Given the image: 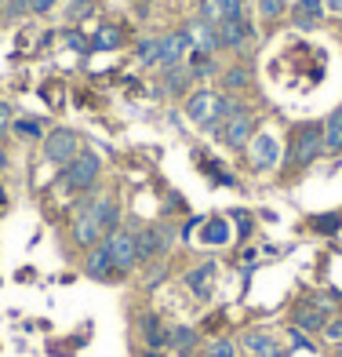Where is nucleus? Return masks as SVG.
Instances as JSON below:
<instances>
[{
	"label": "nucleus",
	"instance_id": "9b49d317",
	"mask_svg": "<svg viewBox=\"0 0 342 357\" xmlns=\"http://www.w3.org/2000/svg\"><path fill=\"white\" fill-rule=\"evenodd\" d=\"M84 273H88V278H95V281H113V278H121L117 266H113V259H109L106 241H102V245H95V248L88 252V259H84Z\"/></svg>",
	"mask_w": 342,
	"mask_h": 357
},
{
	"label": "nucleus",
	"instance_id": "c85d7f7f",
	"mask_svg": "<svg viewBox=\"0 0 342 357\" xmlns=\"http://www.w3.org/2000/svg\"><path fill=\"white\" fill-rule=\"evenodd\" d=\"M317 15H309V11H302V8H291V26L295 29H317Z\"/></svg>",
	"mask_w": 342,
	"mask_h": 357
},
{
	"label": "nucleus",
	"instance_id": "7ed1b4c3",
	"mask_svg": "<svg viewBox=\"0 0 342 357\" xmlns=\"http://www.w3.org/2000/svg\"><path fill=\"white\" fill-rule=\"evenodd\" d=\"M178 230L171 222H153V226H142L135 230V248H139V263H153V259H164L175 245Z\"/></svg>",
	"mask_w": 342,
	"mask_h": 357
},
{
	"label": "nucleus",
	"instance_id": "c03bdc74",
	"mask_svg": "<svg viewBox=\"0 0 342 357\" xmlns=\"http://www.w3.org/2000/svg\"><path fill=\"white\" fill-rule=\"evenodd\" d=\"M339 357H342V347H339Z\"/></svg>",
	"mask_w": 342,
	"mask_h": 357
},
{
	"label": "nucleus",
	"instance_id": "4468645a",
	"mask_svg": "<svg viewBox=\"0 0 342 357\" xmlns=\"http://www.w3.org/2000/svg\"><path fill=\"white\" fill-rule=\"evenodd\" d=\"M186 33H189V40H193V47H197V52H208V55L222 52V47H219V29L211 26V22L193 19V22L186 26Z\"/></svg>",
	"mask_w": 342,
	"mask_h": 357
},
{
	"label": "nucleus",
	"instance_id": "412c9836",
	"mask_svg": "<svg viewBox=\"0 0 342 357\" xmlns=\"http://www.w3.org/2000/svg\"><path fill=\"white\" fill-rule=\"evenodd\" d=\"M193 80H197V77L189 73L186 62H182V66H171V70H164V91L168 95H186Z\"/></svg>",
	"mask_w": 342,
	"mask_h": 357
},
{
	"label": "nucleus",
	"instance_id": "ddd939ff",
	"mask_svg": "<svg viewBox=\"0 0 342 357\" xmlns=\"http://www.w3.org/2000/svg\"><path fill=\"white\" fill-rule=\"evenodd\" d=\"M139 332H142V343L150 350H164L168 347V328H164V321H160L153 310L139 314Z\"/></svg>",
	"mask_w": 342,
	"mask_h": 357
},
{
	"label": "nucleus",
	"instance_id": "0eeeda50",
	"mask_svg": "<svg viewBox=\"0 0 342 357\" xmlns=\"http://www.w3.org/2000/svg\"><path fill=\"white\" fill-rule=\"evenodd\" d=\"M215 29H219V47H230V52H240V47H248L255 40V26L248 15L222 19V22H215Z\"/></svg>",
	"mask_w": 342,
	"mask_h": 357
},
{
	"label": "nucleus",
	"instance_id": "cd10ccee",
	"mask_svg": "<svg viewBox=\"0 0 342 357\" xmlns=\"http://www.w3.org/2000/svg\"><path fill=\"white\" fill-rule=\"evenodd\" d=\"M284 8H288V0H258V15L263 19H281Z\"/></svg>",
	"mask_w": 342,
	"mask_h": 357
},
{
	"label": "nucleus",
	"instance_id": "9d476101",
	"mask_svg": "<svg viewBox=\"0 0 342 357\" xmlns=\"http://www.w3.org/2000/svg\"><path fill=\"white\" fill-rule=\"evenodd\" d=\"M189 52H193V40H189V33H186V29H175V33L160 37V59H157V66H160V70L182 66Z\"/></svg>",
	"mask_w": 342,
	"mask_h": 357
},
{
	"label": "nucleus",
	"instance_id": "bb28decb",
	"mask_svg": "<svg viewBox=\"0 0 342 357\" xmlns=\"http://www.w3.org/2000/svg\"><path fill=\"white\" fill-rule=\"evenodd\" d=\"M91 15H95V4H91V0H73V4L66 8V22H80V19H91Z\"/></svg>",
	"mask_w": 342,
	"mask_h": 357
},
{
	"label": "nucleus",
	"instance_id": "a878e982",
	"mask_svg": "<svg viewBox=\"0 0 342 357\" xmlns=\"http://www.w3.org/2000/svg\"><path fill=\"white\" fill-rule=\"evenodd\" d=\"M309 226H313L317 234H335L339 226H342V215H339V212H328V215H313V219H309Z\"/></svg>",
	"mask_w": 342,
	"mask_h": 357
},
{
	"label": "nucleus",
	"instance_id": "6ab92c4d",
	"mask_svg": "<svg viewBox=\"0 0 342 357\" xmlns=\"http://www.w3.org/2000/svg\"><path fill=\"white\" fill-rule=\"evenodd\" d=\"M230 241V219H222V215H215V219H208L204 226H201V245H226Z\"/></svg>",
	"mask_w": 342,
	"mask_h": 357
},
{
	"label": "nucleus",
	"instance_id": "f3484780",
	"mask_svg": "<svg viewBox=\"0 0 342 357\" xmlns=\"http://www.w3.org/2000/svg\"><path fill=\"white\" fill-rule=\"evenodd\" d=\"M201 343V332L189 328V324H175V328H168V350L175 354H193Z\"/></svg>",
	"mask_w": 342,
	"mask_h": 357
},
{
	"label": "nucleus",
	"instance_id": "423d86ee",
	"mask_svg": "<svg viewBox=\"0 0 342 357\" xmlns=\"http://www.w3.org/2000/svg\"><path fill=\"white\" fill-rule=\"evenodd\" d=\"M219 139H222V146H230V150H244V146L255 139V117H251V109L244 106L240 113H233V117L219 128Z\"/></svg>",
	"mask_w": 342,
	"mask_h": 357
},
{
	"label": "nucleus",
	"instance_id": "dca6fc26",
	"mask_svg": "<svg viewBox=\"0 0 342 357\" xmlns=\"http://www.w3.org/2000/svg\"><path fill=\"white\" fill-rule=\"evenodd\" d=\"M291 321H295V328H302V332H324V324H328V310L317 306V303H309V306L302 303V306H295Z\"/></svg>",
	"mask_w": 342,
	"mask_h": 357
},
{
	"label": "nucleus",
	"instance_id": "72a5a7b5",
	"mask_svg": "<svg viewBox=\"0 0 342 357\" xmlns=\"http://www.w3.org/2000/svg\"><path fill=\"white\" fill-rule=\"evenodd\" d=\"M22 11H29V4H26V0H11V4H8V11H4V19H8V22H15Z\"/></svg>",
	"mask_w": 342,
	"mask_h": 357
},
{
	"label": "nucleus",
	"instance_id": "79ce46f5",
	"mask_svg": "<svg viewBox=\"0 0 342 357\" xmlns=\"http://www.w3.org/2000/svg\"><path fill=\"white\" fill-rule=\"evenodd\" d=\"M266 357H284V350H281V347H277V350H273V354H266Z\"/></svg>",
	"mask_w": 342,
	"mask_h": 357
},
{
	"label": "nucleus",
	"instance_id": "473e14b6",
	"mask_svg": "<svg viewBox=\"0 0 342 357\" xmlns=\"http://www.w3.org/2000/svg\"><path fill=\"white\" fill-rule=\"evenodd\" d=\"M324 335H328L332 343H342V317H335V321L324 324Z\"/></svg>",
	"mask_w": 342,
	"mask_h": 357
},
{
	"label": "nucleus",
	"instance_id": "6e6552de",
	"mask_svg": "<svg viewBox=\"0 0 342 357\" xmlns=\"http://www.w3.org/2000/svg\"><path fill=\"white\" fill-rule=\"evenodd\" d=\"M84 204H88V212H91V219H95V226H99L102 237H109L113 230H121V204H117V197H113V193L88 197Z\"/></svg>",
	"mask_w": 342,
	"mask_h": 357
},
{
	"label": "nucleus",
	"instance_id": "58836bf2",
	"mask_svg": "<svg viewBox=\"0 0 342 357\" xmlns=\"http://www.w3.org/2000/svg\"><path fill=\"white\" fill-rule=\"evenodd\" d=\"M324 8H328L332 15H342V0H324Z\"/></svg>",
	"mask_w": 342,
	"mask_h": 357
},
{
	"label": "nucleus",
	"instance_id": "393cba45",
	"mask_svg": "<svg viewBox=\"0 0 342 357\" xmlns=\"http://www.w3.org/2000/svg\"><path fill=\"white\" fill-rule=\"evenodd\" d=\"M135 59L142 62V66H157V59H160V37H146V40H139Z\"/></svg>",
	"mask_w": 342,
	"mask_h": 357
},
{
	"label": "nucleus",
	"instance_id": "2f4dec72",
	"mask_svg": "<svg viewBox=\"0 0 342 357\" xmlns=\"http://www.w3.org/2000/svg\"><path fill=\"white\" fill-rule=\"evenodd\" d=\"M230 219L237 222V230H240V237H248V234H251V215H248V212H233Z\"/></svg>",
	"mask_w": 342,
	"mask_h": 357
},
{
	"label": "nucleus",
	"instance_id": "20e7f679",
	"mask_svg": "<svg viewBox=\"0 0 342 357\" xmlns=\"http://www.w3.org/2000/svg\"><path fill=\"white\" fill-rule=\"evenodd\" d=\"M40 142H44V160L55 165V168H66L80 153V139H77V132H70V128H55V132H47Z\"/></svg>",
	"mask_w": 342,
	"mask_h": 357
},
{
	"label": "nucleus",
	"instance_id": "a211bd4d",
	"mask_svg": "<svg viewBox=\"0 0 342 357\" xmlns=\"http://www.w3.org/2000/svg\"><path fill=\"white\" fill-rule=\"evenodd\" d=\"M240 347L248 350V354H255V357H266V354H273L281 343H277L270 332H258V328H255V332H244V335H240Z\"/></svg>",
	"mask_w": 342,
	"mask_h": 357
},
{
	"label": "nucleus",
	"instance_id": "c9c22d12",
	"mask_svg": "<svg viewBox=\"0 0 342 357\" xmlns=\"http://www.w3.org/2000/svg\"><path fill=\"white\" fill-rule=\"evenodd\" d=\"M164 273H168V266H164V263H157V266L150 270V278H146V284H150V288H157L160 281H164Z\"/></svg>",
	"mask_w": 342,
	"mask_h": 357
},
{
	"label": "nucleus",
	"instance_id": "b1692460",
	"mask_svg": "<svg viewBox=\"0 0 342 357\" xmlns=\"http://www.w3.org/2000/svg\"><path fill=\"white\" fill-rule=\"evenodd\" d=\"M248 84H251V70H248V66L222 70V88H226V91H244Z\"/></svg>",
	"mask_w": 342,
	"mask_h": 357
},
{
	"label": "nucleus",
	"instance_id": "f8f14e48",
	"mask_svg": "<svg viewBox=\"0 0 342 357\" xmlns=\"http://www.w3.org/2000/svg\"><path fill=\"white\" fill-rule=\"evenodd\" d=\"M277 160H281V146H277L273 135H258V139H251V168H255V172H270V168H277Z\"/></svg>",
	"mask_w": 342,
	"mask_h": 357
},
{
	"label": "nucleus",
	"instance_id": "37998d69",
	"mask_svg": "<svg viewBox=\"0 0 342 357\" xmlns=\"http://www.w3.org/2000/svg\"><path fill=\"white\" fill-rule=\"evenodd\" d=\"M142 357H160V354H157V350H150V354H142Z\"/></svg>",
	"mask_w": 342,
	"mask_h": 357
},
{
	"label": "nucleus",
	"instance_id": "4be33fe9",
	"mask_svg": "<svg viewBox=\"0 0 342 357\" xmlns=\"http://www.w3.org/2000/svg\"><path fill=\"white\" fill-rule=\"evenodd\" d=\"M121 40H124L121 26H102L99 33L91 37V52H117V47H121Z\"/></svg>",
	"mask_w": 342,
	"mask_h": 357
},
{
	"label": "nucleus",
	"instance_id": "e433bc0d",
	"mask_svg": "<svg viewBox=\"0 0 342 357\" xmlns=\"http://www.w3.org/2000/svg\"><path fill=\"white\" fill-rule=\"evenodd\" d=\"M26 4H29V11H33V15H47V11L55 8V0H26Z\"/></svg>",
	"mask_w": 342,
	"mask_h": 357
},
{
	"label": "nucleus",
	"instance_id": "39448f33",
	"mask_svg": "<svg viewBox=\"0 0 342 357\" xmlns=\"http://www.w3.org/2000/svg\"><path fill=\"white\" fill-rule=\"evenodd\" d=\"M106 248H109V259L113 266H117V273L124 278V273H132L139 266V248H135V230H113L106 237Z\"/></svg>",
	"mask_w": 342,
	"mask_h": 357
},
{
	"label": "nucleus",
	"instance_id": "ea45409f",
	"mask_svg": "<svg viewBox=\"0 0 342 357\" xmlns=\"http://www.w3.org/2000/svg\"><path fill=\"white\" fill-rule=\"evenodd\" d=\"M8 168V153H4V146H0V172Z\"/></svg>",
	"mask_w": 342,
	"mask_h": 357
},
{
	"label": "nucleus",
	"instance_id": "f257e3e1",
	"mask_svg": "<svg viewBox=\"0 0 342 357\" xmlns=\"http://www.w3.org/2000/svg\"><path fill=\"white\" fill-rule=\"evenodd\" d=\"M320 153H324V124L320 121H306V124L291 128V135H288V168L291 172H306Z\"/></svg>",
	"mask_w": 342,
	"mask_h": 357
},
{
	"label": "nucleus",
	"instance_id": "f03ea898",
	"mask_svg": "<svg viewBox=\"0 0 342 357\" xmlns=\"http://www.w3.org/2000/svg\"><path fill=\"white\" fill-rule=\"evenodd\" d=\"M99 175H102V160H99V153L80 150V153L70 160V165L59 172V186H62V190H70V193H88V190H95Z\"/></svg>",
	"mask_w": 342,
	"mask_h": 357
},
{
	"label": "nucleus",
	"instance_id": "5701e85b",
	"mask_svg": "<svg viewBox=\"0 0 342 357\" xmlns=\"http://www.w3.org/2000/svg\"><path fill=\"white\" fill-rule=\"evenodd\" d=\"M11 132L19 135L22 142L29 139V142H40L47 132H44V124L37 121V117H19V121H11Z\"/></svg>",
	"mask_w": 342,
	"mask_h": 357
},
{
	"label": "nucleus",
	"instance_id": "2eb2a0df",
	"mask_svg": "<svg viewBox=\"0 0 342 357\" xmlns=\"http://www.w3.org/2000/svg\"><path fill=\"white\" fill-rule=\"evenodd\" d=\"M186 288H189L201 303H204V299H211V288H215V263L193 266V270L186 273Z\"/></svg>",
	"mask_w": 342,
	"mask_h": 357
},
{
	"label": "nucleus",
	"instance_id": "1a4fd4ad",
	"mask_svg": "<svg viewBox=\"0 0 342 357\" xmlns=\"http://www.w3.org/2000/svg\"><path fill=\"white\" fill-rule=\"evenodd\" d=\"M215 99L219 95L215 91H193L189 99H186V117L197 124V128H204V132H219V121H215Z\"/></svg>",
	"mask_w": 342,
	"mask_h": 357
},
{
	"label": "nucleus",
	"instance_id": "7c9ffc66",
	"mask_svg": "<svg viewBox=\"0 0 342 357\" xmlns=\"http://www.w3.org/2000/svg\"><path fill=\"white\" fill-rule=\"evenodd\" d=\"M66 40H70V47H73V52H84V55L91 52V40H88V37H80L77 29H70V33H66Z\"/></svg>",
	"mask_w": 342,
	"mask_h": 357
},
{
	"label": "nucleus",
	"instance_id": "c756f323",
	"mask_svg": "<svg viewBox=\"0 0 342 357\" xmlns=\"http://www.w3.org/2000/svg\"><path fill=\"white\" fill-rule=\"evenodd\" d=\"M219 4V15L222 19H237V15H244V0H215ZM219 19V22H222Z\"/></svg>",
	"mask_w": 342,
	"mask_h": 357
},
{
	"label": "nucleus",
	"instance_id": "4c0bfd02",
	"mask_svg": "<svg viewBox=\"0 0 342 357\" xmlns=\"http://www.w3.org/2000/svg\"><path fill=\"white\" fill-rule=\"evenodd\" d=\"M11 121H15V117H11V106H8V102H0V132H8Z\"/></svg>",
	"mask_w": 342,
	"mask_h": 357
},
{
	"label": "nucleus",
	"instance_id": "aec40b11",
	"mask_svg": "<svg viewBox=\"0 0 342 357\" xmlns=\"http://www.w3.org/2000/svg\"><path fill=\"white\" fill-rule=\"evenodd\" d=\"M324 153H342V109H332L324 121Z\"/></svg>",
	"mask_w": 342,
	"mask_h": 357
},
{
	"label": "nucleus",
	"instance_id": "f704fd0d",
	"mask_svg": "<svg viewBox=\"0 0 342 357\" xmlns=\"http://www.w3.org/2000/svg\"><path fill=\"white\" fill-rule=\"evenodd\" d=\"M295 8H302V11H309V15H317V19H320V15H324V0H299Z\"/></svg>",
	"mask_w": 342,
	"mask_h": 357
},
{
	"label": "nucleus",
	"instance_id": "a19ab883",
	"mask_svg": "<svg viewBox=\"0 0 342 357\" xmlns=\"http://www.w3.org/2000/svg\"><path fill=\"white\" fill-rule=\"evenodd\" d=\"M4 204H8V190H4V186H0V208H4Z\"/></svg>",
	"mask_w": 342,
	"mask_h": 357
}]
</instances>
